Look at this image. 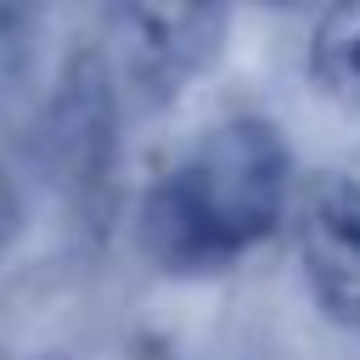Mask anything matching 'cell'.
Listing matches in <instances>:
<instances>
[{
	"mask_svg": "<svg viewBox=\"0 0 360 360\" xmlns=\"http://www.w3.org/2000/svg\"><path fill=\"white\" fill-rule=\"evenodd\" d=\"M270 6H292V0H270Z\"/></svg>",
	"mask_w": 360,
	"mask_h": 360,
	"instance_id": "obj_6",
	"label": "cell"
},
{
	"mask_svg": "<svg viewBox=\"0 0 360 360\" xmlns=\"http://www.w3.org/2000/svg\"><path fill=\"white\" fill-rule=\"evenodd\" d=\"M309 73L338 107L360 112V0H326L309 39Z\"/></svg>",
	"mask_w": 360,
	"mask_h": 360,
	"instance_id": "obj_4",
	"label": "cell"
},
{
	"mask_svg": "<svg viewBox=\"0 0 360 360\" xmlns=\"http://www.w3.org/2000/svg\"><path fill=\"white\" fill-rule=\"evenodd\" d=\"M298 264L326 309L360 343V180L315 174L298 197Z\"/></svg>",
	"mask_w": 360,
	"mask_h": 360,
	"instance_id": "obj_2",
	"label": "cell"
},
{
	"mask_svg": "<svg viewBox=\"0 0 360 360\" xmlns=\"http://www.w3.org/2000/svg\"><path fill=\"white\" fill-rule=\"evenodd\" d=\"M292 202V152L270 118L214 124L141 202V248L174 276H208L264 248Z\"/></svg>",
	"mask_w": 360,
	"mask_h": 360,
	"instance_id": "obj_1",
	"label": "cell"
},
{
	"mask_svg": "<svg viewBox=\"0 0 360 360\" xmlns=\"http://www.w3.org/2000/svg\"><path fill=\"white\" fill-rule=\"evenodd\" d=\"M112 11L135 73L158 90H174L214 62L231 0H112Z\"/></svg>",
	"mask_w": 360,
	"mask_h": 360,
	"instance_id": "obj_3",
	"label": "cell"
},
{
	"mask_svg": "<svg viewBox=\"0 0 360 360\" xmlns=\"http://www.w3.org/2000/svg\"><path fill=\"white\" fill-rule=\"evenodd\" d=\"M11 236H17V191H11V180L0 174V253H6Z\"/></svg>",
	"mask_w": 360,
	"mask_h": 360,
	"instance_id": "obj_5",
	"label": "cell"
}]
</instances>
